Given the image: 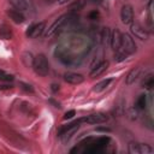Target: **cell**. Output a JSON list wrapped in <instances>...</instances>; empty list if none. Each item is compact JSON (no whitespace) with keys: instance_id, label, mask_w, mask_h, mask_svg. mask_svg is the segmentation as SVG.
<instances>
[{"instance_id":"10","label":"cell","mask_w":154,"mask_h":154,"mask_svg":"<svg viewBox=\"0 0 154 154\" xmlns=\"http://www.w3.org/2000/svg\"><path fill=\"white\" fill-rule=\"evenodd\" d=\"M64 81L70 84H81L84 81V77L81 73L76 72H65L64 73Z\"/></svg>"},{"instance_id":"14","label":"cell","mask_w":154,"mask_h":154,"mask_svg":"<svg viewBox=\"0 0 154 154\" xmlns=\"http://www.w3.org/2000/svg\"><path fill=\"white\" fill-rule=\"evenodd\" d=\"M14 8H17L20 12H25L29 10V4L26 0H8Z\"/></svg>"},{"instance_id":"15","label":"cell","mask_w":154,"mask_h":154,"mask_svg":"<svg viewBox=\"0 0 154 154\" xmlns=\"http://www.w3.org/2000/svg\"><path fill=\"white\" fill-rule=\"evenodd\" d=\"M140 72H141V67H135V69H132V70L128 73L126 78H125V83H126V84H132V83L137 79V77L140 76Z\"/></svg>"},{"instance_id":"6","label":"cell","mask_w":154,"mask_h":154,"mask_svg":"<svg viewBox=\"0 0 154 154\" xmlns=\"http://www.w3.org/2000/svg\"><path fill=\"white\" fill-rule=\"evenodd\" d=\"M69 18V14H63V16H60L51 26H49V29L47 30V32H46V37H51V36H53L64 24H65V22H66V19Z\"/></svg>"},{"instance_id":"16","label":"cell","mask_w":154,"mask_h":154,"mask_svg":"<svg viewBox=\"0 0 154 154\" xmlns=\"http://www.w3.org/2000/svg\"><path fill=\"white\" fill-rule=\"evenodd\" d=\"M111 82H112V79H111V78L103 79V81H101V82L96 83V84L94 85L93 90H94V91H102V90H105V89L109 85V83H111Z\"/></svg>"},{"instance_id":"22","label":"cell","mask_w":154,"mask_h":154,"mask_svg":"<svg viewBox=\"0 0 154 154\" xmlns=\"http://www.w3.org/2000/svg\"><path fill=\"white\" fill-rule=\"evenodd\" d=\"M73 116H76V112H75V109L67 111V112L64 114V119H65V120H67V119H71V118H73Z\"/></svg>"},{"instance_id":"25","label":"cell","mask_w":154,"mask_h":154,"mask_svg":"<svg viewBox=\"0 0 154 154\" xmlns=\"http://www.w3.org/2000/svg\"><path fill=\"white\" fill-rule=\"evenodd\" d=\"M69 0H58V2L60 4V5H64V4H66Z\"/></svg>"},{"instance_id":"2","label":"cell","mask_w":154,"mask_h":154,"mask_svg":"<svg viewBox=\"0 0 154 154\" xmlns=\"http://www.w3.org/2000/svg\"><path fill=\"white\" fill-rule=\"evenodd\" d=\"M117 51H122V52L126 53L128 55H131V54H134L137 51L136 43H135L134 38L131 37V35H129V34H122L120 47Z\"/></svg>"},{"instance_id":"9","label":"cell","mask_w":154,"mask_h":154,"mask_svg":"<svg viewBox=\"0 0 154 154\" xmlns=\"http://www.w3.org/2000/svg\"><path fill=\"white\" fill-rule=\"evenodd\" d=\"M120 19L124 24H131L134 19V10L131 5H124L120 11Z\"/></svg>"},{"instance_id":"23","label":"cell","mask_w":154,"mask_h":154,"mask_svg":"<svg viewBox=\"0 0 154 154\" xmlns=\"http://www.w3.org/2000/svg\"><path fill=\"white\" fill-rule=\"evenodd\" d=\"M49 102H52V103L54 105V107H58V108H60V103H59V102H55L53 99H51V100H49Z\"/></svg>"},{"instance_id":"3","label":"cell","mask_w":154,"mask_h":154,"mask_svg":"<svg viewBox=\"0 0 154 154\" xmlns=\"http://www.w3.org/2000/svg\"><path fill=\"white\" fill-rule=\"evenodd\" d=\"M79 126H81V120L77 119V120H75V122H72L67 125L61 126L59 132H58V136L61 137L63 140H70L72 137V135L79 129Z\"/></svg>"},{"instance_id":"24","label":"cell","mask_w":154,"mask_h":154,"mask_svg":"<svg viewBox=\"0 0 154 154\" xmlns=\"http://www.w3.org/2000/svg\"><path fill=\"white\" fill-rule=\"evenodd\" d=\"M52 89H53V91H57V89H59V85H57V84H52Z\"/></svg>"},{"instance_id":"4","label":"cell","mask_w":154,"mask_h":154,"mask_svg":"<svg viewBox=\"0 0 154 154\" xmlns=\"http://www.w3.org/2000/svg\"><path fill=\"white\" fill-rule=\"evenodd\" d=\"M128 150L130 154H150L153 149L147 143H138V142H130Z\"/></svg>"},{"instance_id":"18","label":"cell","mask_w":154,"mask_h":154,"mask_svg":"<svg viewBox=\"0 0 154 154\" xmlns=\"http://www.w3.org/2000/svg\"><path fill=\"white\" fill-rule=\"evenodd\" d=\"M146 107H147V96L144 94H142L136 100V108L137 109H144Z\"/></svg>"},{"instance_id":"12","label":"cell","mask_w":154,"mask_h":154,"mask_svg":"<svg viewBox=\"0 0 154 154\" xmlns=\"http://www.w3.org/2000/svg\"><path fill=\"white\" fill-rule=\"evenodd\" d=\"M120 42H122V32L119 31V29H114L111 34V40H109V43H111V47L114 49V52L120 47Z\"/></svg>"},{"instance_id":"1","label":"cell","mask_w":154,"mask_h":154,"mask_svg":"<svg viewBox=\"0 0 154 154\" xmlns=\"http://www.w3.org/2000/svg\"><path fill=\"white\" fill-rule=\"evenodd\" d=\"M32 69L38 76H42V77L49 73V63L45 54H38L34 58Z\"/></svg>"},{"instance_id":"17","label":"cell","mask_w":154,"mask_h":154,"mask_svg":"<svg viewBox=\"0 0 154 154\" xmlns=\"http://www.w3.org/2000/svg\"><path fill=\"white\" fill-rule=\"evenodd\" d=\"M11 36H12V32H11L10 28L7 25L2 24L0 26V38H2V40H10Z\"/></svg>"},{"instance_id":"7","label":"cell","mask_w":154,"mask_h":154,"mask_svg":"<svg viewBox=\"0 0 154 154\" xmlns=\"http://www.w3.org/2000/svg\"><path fill=\"white\" fill-rule=\"evenodd\" d=\"M45 22H40L36 24H32L28 30H26V36L30 38H36L40 35H42L43 30H45Z\"/></svg>"},{"instance_id":"11","label":"cell","mask_w":154,"mask_h":154,"mask_svg":"<svg viewBox=\"0 0 154 154\" xmlns=\"http://www.w3.org/2000/svg\"><path fill=\"white\" fill-rule=\"evenodd\" d=\"M7 16L10 17V19H12V22H14L16 24H22L25 20V17L23 14V12L18 11L17 8H11L7 11Z\"/></svg>"},{"instance_id":"26","label":"cell","mask_w":154,"mask_h":154,"mask_svg":"<svg viewBox=\"0 0 154 154\" xmlns=\"http://www.w3.org/2000/svg\"><path fill=\"white\" fill-rule=\"evenodd\" d=\"M143 1H150V0H143Z\"/></svg>"},{"instance_id":"21","label":"cell","mask_w":154,"mask_h":154,"mask_svg":"<svg viewBox=\"0 0 154 154\" xmlns=\"http://www.w3.org/2000/svg\"><path fill=\"white\" fill-rule=\"evenodd\" d=\"M111 40V34H109V29L108 28H105L103 31H102V41L103 42H108Z\"/></svg>"},{"instance_id":"13","label":"cell","mask_w":154,"mask_h":154,"mask_svg":"<svg viewBox=\"0 0 154 154\" xmlns=\"http://www.w3.org/2000/svg\"><path fill=\"white\" fill-rule=\"evenodd\" d=\"M108 61L107 60H102L101 63H99L95 67H93V70L90 71V77H97L100 75H102L107 69H108Z\"/></svg>"},{"instance_id":"19","label":"cell","mask_w":154,"mask_h":154,"mask_svg":"<svg viewBox=\"0 0 154 154\" xmlns=\"http://www.w3.org/2000/svg\"><path fill=\"white\" fill-rule=\"evenodd\" d=\"M153 85H154V76L153 75H148L144 78V81L142 82V87L146 88V89H150Z\"/></svg>"},{"instance_id":"20","label":"cell","mask_w":154,"mask_h":154,"mask_svg":"<svg viewBox=\"0 0 154 154\" xmlns=\"http://www.w3.org/2000/svg\"><path fill=\"white\" fill-rule=\"evenodd\" d=\"M0 81L11 82V81H13V76L12 75H8V73H5L4 71H0Z\"/></svg>"},{"instance_id":"8","label":"cell","mask_w":154,"mask_h":154,"mask_svg":"<svg viewBox=\"0 0 154 154\" xmlns=\"http://www.w3.org/2000/svg\"><path fill=\"white\" fill-rule=\"evenodd\" d=\"M130 30L132 32V35L140 40H147L149 37V32L142 28L138 23H131V26H130Z\"/></svg>"},{"instance_id":"5","label":"cell","mask_w":154,"mask_h":154,"mask_svg":"<svg viewBox=\"0 0 154 154\" xmlns=\"http://www.w3.org/2000/svg\"><path fill=\"white\" fill-rule=\"evenodd\" d=\"M79 120L81 123H87V124H102L108 120V116L106 113L97 112V113H91L87 117L79 118Z\"/></svg>"}]
</instances>
